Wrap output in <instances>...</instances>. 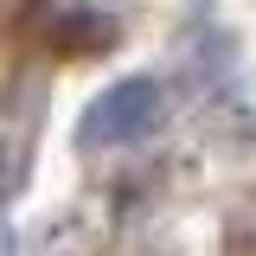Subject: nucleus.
Wrapping results in <instances>:
<instances>
[{"mask_svg": "<svg viewBox=\"0 0 256 256\" xmlns=\"http://www.w3.org/2000/svg\"><path fill=\"white\" fill-rule=\"evenodd\" d=\"M160 116H166V96H160L154 77H122V84H109L96 102H84L77 148H128V141L154 134Z\"/></svg>", "mask_w": 256, "mask_h": 256, "instance_id": "1", "label": "nucleus"}, {"mask_svg": "<svg viewBox=\"0 0 256 256\" xmlns=\"http://www.w3.org/2000/svg\"><path fill=\"white\" fill-rule=\"evenodd\" d=\"M0 205H6V154H0Z\"/></svg>", "mask_w": 256, "mask_h": 256, "instance_id": "2", "label": "nucleus"}]
</instances>
